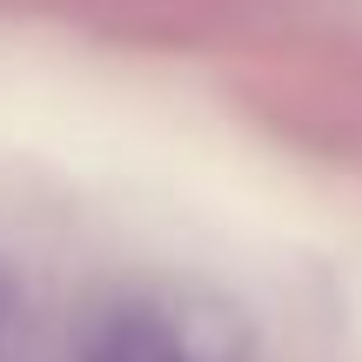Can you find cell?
<instances>
[{
    "instance_id": "cell-1",
    "label": "cell",
    "mask_w": 362,
    "mask_h": 362,
    "mask_svg": "<svg viewBox=\"0 0 362 362\" xmlns=\"http://www.w3.org/2000/svg\"><path fill=\"white\" fill-rule=\"evenodd\" d=\"M74 362H202V356L188 349V336L175 329L168 309H155V302H115L81 336Z\"/></svg>"
},
{
    "instance_id": "cell-2",
    "label": "cell",
    "mask_w": 362,
    "mask_h": 362,
    "mask_svg": "<svg viewBox=\"0 0 362 362\" xmlns=\"http://www.w3.org/2000/svg\"><path fill=\"white\" fill-rule=\"evenodd\" d=\"M7 309H13V288H7V275H0V329H7Z\"/></svg>"
}]
</instances>
